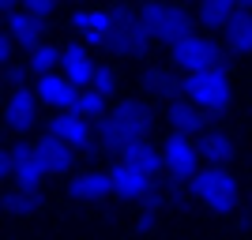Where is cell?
<instances>
[{"label": "cell", "instance_id": "obj_1", "mask_svg": "<svg viewBox=\"0 0 252 240\" xmlns=\"http://www.w3.org/2000/svg\"><path fill=\"white\" fill-rule=\"evenodd\" d=\"M147 135H151V109L143 102H136V98L113 105V109L105 113V120L98 124V139H102L105 146H113L117 154L132 143H143Z\"/></svg>", "mask_w": 252, "mask_h": 240}, {"label": "cell", "instance_id": "obj_2", "mask_svg": "<svg viewBox=\"0 0 252 240\" xmlns=\"http://www.w3.org/2000/svg\"><path fill=\"white\" fill-rule=\"evenodd\" d=\"M181 94H185L189 105H196L200 113H222V109H230V102H233L230 72H226V68H215V72L185 75V79H181Z\"/></svg>", "mask_w": 252, "mask_h": 240}, {"label": "cell", "instance_id": "obj_3", "mask_svg": "<svg viewBox=\"0 0 252 240\" xmlns=\"http://www.w3.org/2000/svg\"><path fill=\"white\" fill-rule=\"evenodd\" d=\"M189 188L211 214H230V210H237V203H241V184H237V177H233L230 169H215V165L200 169V173L189 180Z\"/></svg>", "mask_w": 252, "mask_h": 240}, {"label": "cell", "instance_id": "obj_4", "mask_svg": "<svg viewBox=\"0 0 252 240\" xmlns=\"http://www.w3.org/2000/svg\"><path fill=\"white\" fill-rule=\"evenodd\" d=\"M169 60L177 64L185 75H196V72H215V68H226L222 64V49L211 38H203V34H185L181 42L169 45Z\"/></svg>", "mask_w": 252, "mask_h": 240}, {"label": "cell", "instance_id": "obj_5", "mask_svg": "<svg viewBox=\"0 0 252 240\" xmlns=\"http://www.w3.org/2000/svg\"><path fill=\"white\" fill-rule=\"evenodd\" d=\"M139 19L147 27L151 42L162 45H173L185 34H192V15L185 8H173V4H147V8H139Z\"/></svg>", "mask_w": 252, "mask_h": 240}, {"label": "cell", "instance_id": "obj_6", "mask_svg": "<svg viewBox=\"0 0 252 240\" xmlns=\"http://www.w3.org/2000/svg\"><path fill=\"white\" fill-rule=\"evenodd\" d=\"M158 158H162V169L169 173V180H177V184L200 173V146L189 135H177V132L166 135V143L158 146Z\"/></svg>", "mask_w": 252, "mask_h": 240}, {"label": "cell", "instance_id": "obj_7", "mask_svg": "<svg viewBox=\"0 0 252 240\" xmlns=\"http://www.w3.org/2000/svg\"><path fill=\"white\" fill-rule=\"evenodd\" d=\"M151 45V34L143 27L136 8H113V38H109V49L117 53H143Z\"/></svg>", "mask_w": 252, "mask_h": 240}, {"label": "cell", "instance_id": "obj_8", "mask_svg": "<svg viewBox=\"0 0 252 240\" xmlns=\"http://www.w3.org/2000/svg\"><path fill=\"white\" fill-rule=\"evenodd\" d=\"M45 135L61 139L72 154H79V150H87V146L94 143V128H91V120H83V116H75V113H57L49 120V128H45Z\"/></svg>", "mask_w": 252, "mask_h": 240}, {"label": "cell", "instance_id": "obj_9", "mask_svg": "<svg viewBox=\"0 0 252 240\" xmlns=\"http://www.w3.org/2000/svg\"><path fill=\"white\" fill-rule=\"evenodd\" d=\"M8 169L11 177H15V188H31L38 191L45 180V169L42 161H38V154H34V143H15L8 150Z\"/></svg>", "mask_w": 252, "mask_h": 240}, {"label": "cell", "instance_id": "obj_10", "mask_svg": "<svg viewBox=\"0 0 252 240\" xmlns=\"http://www.w3.org/2000/svg\"><path fill=\"white\" fill-rule=\"evenodd\" d=\"M72 27L79 30V38H83L87 45H109V38H113V11L83 8V11L72 15Z\"/></svg>", "mask_w": 252, "mask_h": 240}, {"label": "cell", "instance_id": "obj_11", "mask_svg": "<svg viewBox=\"0 0 252 240\" xmlns=\"http://www.w3.org/2000/svg\"><path fill=\"white\" fill-rule=\"evenodd\" d=\"M61 75L75 90H87L91 86V75H94V60H91V53H87L83 42H72L61 49Z\"/></svg>", "mask_w": 252, "mask_h": 240}, {"label": "cell", "instance_id": "obj_12", "mask_svg": "<svg viewBox=\"0 0 252 240\" xmlns=\"http://www.w3.org/2000/svg\"><path fill=\"white\" fill-rule=\"evenodd\" d=\"M75 94H79V90H75L61 72L42 75V79L34 83V102H45V105H53V109H61V113H72L75 109Z\"/></svg>", "mask_w": 252, "mask_h": 240}, {"label": "cell", "instance_id": "obj_13", "mask_svg": "<svg viewBox=\"0 0 252 240\" xmlns=\"http://www.w3.org/2000/svg\"><path fill=\"white\" fill-rule=\"evenodd\" d=\"M109 195H117V199H147V195H155V180H147V177H139V173H132L128 165H121L117 161L109 173Z\"/></svg>", "mask_w": 252, "mask_h": 240}, {"label": "cell", "instance_id": "obj_14", "mask_svg": "<svg viewBox=\"0 0 252 240\" xmlns=\"http://www.w3.org/2000/svg\"><path fill=\"white\" fill-rule=\"evenodd\" d=\"M4 120H8L11 132H27V128L38 120V102H34V90L31 86H15L4 102Z\"/></svg>", "mask_w": 252, "mask_h": 240}, {"label": "cell", "instance_id": "obj_15", "mask_svg": "<svg viewBox=\"0 0 252 240\" xmlns=\"http://www.w3.org/2000/svg\"><path fill=\"white\" fill-rule=\"evenodd\" d=\"M121 165H128L132 173L155 180L158 169H162V158H158V146H151L147 139H143V143H132V146H125V150H121Z\"/></svg>", "mask_w": 252, "mask_h": 240}, {"label": "cell", "instance_id": "obj_16", "mask_svg": "<svg viewBox=\"0 0 252 240\" xmlns=\"http://www.w3.org/2000/svg\"><path fill=\"white\" fill-rule=\"evenodd\" d=\"M34 154H38V161H42L45 177H49V173H68L72 161H75V154L61 143V139H53V135L38 139V143H34Z\"/></svg>", "mask_w": 252, "mask_h": 240}, {"label": "cell", "instance_id": "obj_17", "mask_svg": "<svg viewBox=\"0 0 252 240\" xmlns=\"http://www.w3.org/2000/svg\"><path fill=\"white\" fill-rule=\"evenodd\" d=\"M166 120H169V128H173L177 135H189V139H196L203 128H207V113H200V109H196V105H189L185 98L169 105Z\"/></svg>", "mask_w": 252, "mask_h": 240}, {"label": "cell", "instance_id": "obj_18", "mask_svg": "<svg viewBox=\"0 0 252 240\" xmlns=\"http://www.w3.org/2000/svg\"><path fill=\"white\" fill-rule=\"evenodd\" d=\"M4 34L11 38V45H27V49H34V45L42 42V27H38L23 8H15L11 15H4Z\"/></svg>", "mask_w": 252, "mask_h": 240}, {"label": "cell", "instance_id": "obj_19", "mask_svg": "<svg viewBox=\"0 0 252 240\" xmlns=\"http://www.w3.org/2000/svg\"><path fill=\"white\" fill-rule=\"evenodd\" d=\"M222 34L233 53H252V11H245V4H233V19Z\"/></svg>", "mask_w": 252, "mask_h": 240}, {"label": "cell", "instance_id": "obj_20", "mask_svg": "<svg viewBox=\"0 0 252 240\" xmlns=\"http://www.w3.org/2000/svg\"><path fill=\"white\" fill-rule=\"evenodd\" d=\"M196 146H200V158H207L215 169H226L233 161V139L226 132H207Z\"/></svg>", "mask_w": 252, "mask_h": 240}, {"label": "cell", "instance_id": "obj_21", "mask_svg": "<svg viewBox=\"0 0 252 240\" xmlns=\"http://www.w3.org/2000/svg\"><path fill=\"white\" fill-rule=\"evenodd\" d=\"M68 195L72 199H87V203L105 199L109 195V177H105V173H79L75 180H68Z\"/></svg>", "mask_w": 252, "mask_h": 240}, {"label": "cell", "instance_id": "obj_22", "mask_svg": "<svg viewBox=\"0 0 252 240\" xmlns=\"http://www.w3.org/2000/svg\"><path fill=\"white\" fill-rule=\"evenodd\" d=\"M196 19L207 30H226V23L233 19V0H207V4L196 8Z\"/></svg>", "mask_w": 252, "mask_h": 240}, {"label": "cell", "instance_id": "obj_23", "mask_svg": "<svg viewBox=\"0 0 252 240\" xmlns=\"http://www.w3.org/2000/svg\"><path fill=\"white\" fill-rule=\"evenodd\" d=\"M27 68H31L38 79H42V75H57V68H61V49H57V45H49V42H38V45L31 49Z\"/></svg>", "mask_w": 252, "mask_h": 240}, {"label": "cell", "instance_id": "obj_24", "mask_svg": "<svg viewBox=\"0 0 252 240\" xmlns=\"http://www.w3.org/2000/svg\"><path fill=\"white\" fill-rule=\"evenodd\" d=\"M0 207L8 210V214H34V210L42 207V195H38V191H31V188H11L8 195L0 199Z\"/></svg>", "mask_w": 252, "mask_h": 240}, {"label": "cell", "instance_id": "obj_25", "mask_svg": "<svg viewBox=\"0 0 252 240\" xmlns=\"http://www.w3.org/2000/svg\"><path fill=\"white\" fill-rule=\"evenodd\" d=\"M75 116H83V120H91V116H102L105 113V98L94 94V90H79L75 94Z\"/></svg>", "mask_w": 252, "mask_h": 240}, {"label": "cell", "instance_id": "obj_26", "mask_svg": "<svg viewBox=\"0 0 252 240\" xmlns=\"http://www.w3.org/2000/svg\"><path fill=\"white\" fill-rule=\"evenodd\" d=\"M113 86H117V72H113V68L94 64V75H91V86H87V90H94V94L109 98V94H113Z\"/></svg>", "mask_w": 252, "mask_h": 240}, {"label": "cell", "instance_id": "obj_27", "mask_svg": "<svg viewBox=\"0 0 252 240\" xmlns=\"http://www.w3.org/2000/svg\"><path fill=\"white\" fill-rule=\"evenodd\" d=\"M147 86L155 90V94H177V90H181V83L166 72V68H155V72L147 75Z\"/></svg>", "mask_w": 252, "mask_h": 240}, {"label": "cell", "instance_id": "obj_28", "mask_svg": "<svg viewBox=\"0 0 252 240\" xmlns=\"http://www.w3.org/2000/svg\"><path fill=\"white\" fill-rule=\"evenodd\" d=\"M23 11H27L38 27H45V23L57 15V4H53V0H27V4H23Z\"/></svg>", "mask_w": 252, "mask_h": 240}, {"label": "cell", "instance_id": "obj_29", "mask_svg": "<svg viewBox=\"0 0 252 240\" xmlns=\"http://www.w3.org/2000/svg\"><path fill=\"white\" fill-rule=\"evenodd\" d=\"M11 49H15V45H11V38L0 30V64H8V60H11Z\"/></svg>", "mask_w": 252, "mask_h": 240}, {"label": "cell", "instance_id": "obj_30", "mask_svg": "<svg viewBox=\"0 0 252 240\" xmlns=\"http://www.w3.org/2000/svg\"><path fill=\"white\" fill-rule=\"evenodd\" d=\"M11 177V169H8V150L0 146V180H8Z\"/></svg>", "mask_w": 252, "mask_h": 240}]
</instances>
